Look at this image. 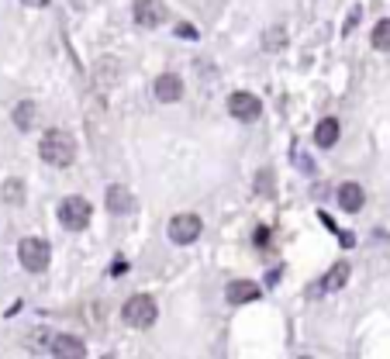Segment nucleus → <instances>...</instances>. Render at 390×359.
<instances>
[{
	"label": "nucleus",
	"mask_w": 390,
	"mask_h": 359,
	"mask_svg": "<svg viewBox=\"0 0 390 359\" xmlns=\"http://www.w3.org/2000/svg\"><path fill=\"white\" fill-rule=\"evenodd\" d=\"M39 156L48 166H70V162L77 159V138L70 131H63V128H52V131L41 135Z\"/></svg>",
	"instance_id": "nucleus-1"
},
{
	"label": "nucleus",
	"mask_w": 390,
	"mask_h": 359,
	"mask_svg": "<svg viewBox=\"0 0 390 359\" xmlns=\"http://www.w3.org/2000/svg\"><path fill=\"white\" fill-rule=\"evenodd\" d=\"M121 318L128 321L131 328H152L159 318V308H156V301H152V294H135V297H128L124 308H121Z\"/></svg>",
	"instance_id": "nucleus-2"
},
{
	"label": "nucleus",
	"mask_w": 390,
	"mask_h": 359,
	"mask_svg": "<svg viewBox=\"0 0 390 359\" xmlns=\"http://www.w3.org/2000/svg\"><path fill=\"white\" fill-rule=\"evenodd\" d=\"M18 259H21V266L28 270V273H41L45 266H48V259H52V249H48V242L45 239H21L18 245Z\"/></svg>",
	"instance_id": "nucleus-3"
},
{
	"label": "nucleus",
	"mask_w": 390,
	"mask_h": 359,
	"mask_svg": "<svg viewBox=\"0 0 390 359\" xmlns=\"http://www.w3.org/2000/svg\"><path fill=\"white\" fill-rule=\"evenodd\" d=\"M59 221H63V228H70V232H83V228L90 225V204L83 197H66L59 204Z\"/></svg>",
	"instance_id": "nucleus-4"
},
{
	"label": "nucleus",
	"mask_w": 390,
	"mask_h": 359,
	"mask_svg": "<svg viewBox=\"0 0 390 359\" xmlns=\"http://www.w3.org/2000/svg\"><path fill=\"white\" fill-rule=\"evenodd\" d=\"M200 218L197 214H173L169 218V239L176 245H190V242L200 239Z\"/></svg>",
	"instance_id": "nucleus-5"
},
{
	"label": "nucleus",
	"mask_w": 390,
	"mask_h": 359,
	"mask_svg": "<svg viewBox=\"0 0 390 359\" xmlns=\"http://www.w3.org/2000/svg\"><path fill=\"white\" fill-rule=\"evenodd\" d=\"M228 115L238 121H256L263 115V100L256 93H249V90H238V93L228 97Z\"/></svg>",
	"instance_id": "nucleus-6"
},
{
	"label": "nucleus",
	"mask_w": 390,
	"mask_h": 359,
	"mask_svg": "<svg viewBox=\"0 0 390 359\" xmlns=\"http://www.w3.org/2000/svg\"><path fill=\"white\" fill-rule=\"evenodd\" d=\"M104 204H108V211H111V214H131V211L138 207L135 194H131L124 183H111V190L104 194Z\"/></svg>",
	"instance_id": "nucleus-7"
},
{
	"label": "nucleus",
	"mask_w": 390,
	"mask_h": 359,
	"mask_svg": "<svg viewBox=\"0 0 390 359\" xmlns=\"http://www.w3.org/2000/svg\"><path fill=\"white\" fill-rule=\"evenodd\" d=\"M135 21L142 28H159L166 21V4L162 0H135Z\"/></svg>",
	"instance_id": "nucleus-8"
},
{
	"label": "nucleus",
	"mask_w": 390,
	"mask_h": 359,
	"mask_svg": "<svg viewBox=\"0 0 390 359\" xmlns=\"http://www.w3.org/2000/svg\"><path fill=\"white\" fill-rule=\"evenodd\" d=\"M48 353L59 359H83L86 356V346H83V339H73V335H52L48 339Z\"/></svg>",
	"instance_id": "nucleus-9"
},
{
	"label": "nucleus",
	"mask_w": 390,
	"mask_h": 359,
	"mask_svg": "<svg viewBox=\"0 0 390 359\" xmlns=\"http://www.w3.org/2000/svg\"><path fill=\"white\" fill-rule=\"evenodd\" d=\"M225 297H228V304H249V301L259 297V283H252V280H232L225 287Z\"/></svg>",
	"instance_id": "nucleus-10"
},
{
	"label": "nucleus",
	"mask_w": 390,
	"mask_h": 359,
	"mask_svg": "<svg viewBox=\"0 0 390 359\" xmlns=\"http://www.w3.org/2000/svg\"><path fill=\"white\" fill-rule=\"evenodd\" d=\"M156 97L162 104H176V100L183 97V80H180L176 73H162L156 80Z\"/></svg>",
	"instance_id": "nucleus-11"
},
{
	"label": "nucleus",
	"mask_w": 390,
	"mask_h": 359,
	"mask_svg": "<svg viewBox=\"0 0 390 359\" xmlns=\"http://www.w3.org/2000/svg\"><path fill=\"white\" fill-rule=\"evenodd\" d=\"M363 204H366V190H363L359 183H352V180H349V183H342V187H339V207H342V211L356 214Z\"/></svg>",
	"instance_id": "nucleus-12"
},
{
	"label": "nucleus",
	"mask_w": 390,
	"mask_h": 359,
	"mask_svg": "<svg viewBox=\"0 0 390 359\" xmlns=\"http://www.w3.org/2000/svg\"><path fill=\"white\" fill-rule=\"evenodd\" d=\"M349 273H352V266L349 263H335L328 273H325V280H321V287L328 290V294H335V290H342L346 283H349Z\"/></svg>",
	"instance_id": "nucleus-13"
},
{
	"label": "nucleus",
	"mask_w": 390,
	"mask_h": 359,
	"mask_svg": "<svg viewBox=\"0 0 390 359\" xmlns=\"http://www.w3.org/2000/svg\"><path fill=\"white\" fill-rule=\"evenodd\" d=\"M314 142L321 145V149H332L335 142H339V121L335 118H325L318 128H314Z\"/></svg>",
	"instance_id": "nucleus-14"
},
{
	"label": "nucleus",
	"mask_w": 390,
	"mask_h": 359,
	"mask_svg": "<svg viewBox=\"0 0 390 359\" xmlns=\"http://www.w3.org/2000/svg\"><path fill=\"white\" fill-rule=\"evenodd\" d=\"M14 124H18L21 131H28V128L35 124V104H32V100H21V104L14 107Z\"/></svg>",
	"instance_id": "nucleus-15"
},
{
	"label": "nucleus",
	"mask_w": 390,
	"mask_h": 359,
	"mask_svg": "<svg viewBox=\"0 0 390 359\" xmlns=\"http://www.w3.org/2000/svg\"><path fill=\"white\" fill-rule=\"evenodd\" d=\"M4 200H7V204H21V200H25L21 180H7V183H4Z\"/></svg>",
	"instance_id": "nucleus-16"
},
{
	"label": "nucleus",
	"mask_w": 390,
	"mask_h": 359,
	"mask_svg": "<svg viewBox=\"0 0 390 359\" xmlns=\"http://www.w3.org/2000/svg\"><path fill=\"white\" fill-rule=\"evenodd\" d=\"M373 45H377L380 52L390 48V21H380V25L373 28Z\"/></svg>",
	"instance_id": "nucleus-17"
},
{
	"label": "nucleus",
	"mask_w": 390,
	"mask_h": 359,
	"mask_svg": "<svg viewBox=\"0 0 390 359\" xmlns=\"http://www.w3.org/2000/svg\"><path fill=\"white\" fill-rule=\"evenodd\" d=\"M283 41H287V35H283V32H270V35H266V48H270V52H276V48H283Z\"/></svg>",
	"instance_id": "nucleus-18"
},
{
	"label": "nucleus",
	"mask_w": 390,
	"mask_h": 359,
	"mask_svg": "<svg viewBox=\"0 0 390 359\" xmlns=\"http://www.w3.org/2000/svg\"><path fill=\"white\" fill-rule=\"evenodd\" d=\"M21 4H28V7H45L48 0H21Z\"/></svg>",
	"instance_id": "nucleus-19"
}]
</instances>
